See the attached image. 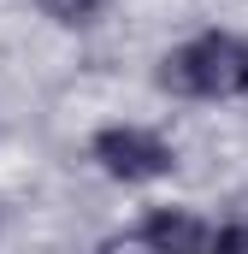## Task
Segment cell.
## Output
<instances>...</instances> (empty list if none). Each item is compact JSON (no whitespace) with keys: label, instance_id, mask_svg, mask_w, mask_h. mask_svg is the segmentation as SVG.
<instances>
[{"label":"cell","instance_id":"cell-1","mask_svg":"<svg viewBox=\"0 0 248 254\" xmlns=\"http://www.w3.org/2000/svg\"><path fill=\"white\" fill-rule=\"evenodd\" d=\"M160 83L178 95H195V101H237V95H248V42L231 30H207V36L184 42L178 54H166Z\"/></svg>","mask_w":248,"mask_h":254},{"label":"cell","instance_id":"cell-2","mask_svg":"<svg viewBox=\"0 0 248 254\" xmlns=\"http://www.w3.org/2000/svg\"><path fill=\"white\" fill-rule=\"evenodd\" d=\"M95 160H101L113 178H124V184H154V178H166V172L178 166L172 148H166L154 130H142V125H107L95 136Z\"/></svg>","mask_w":248,"mask_h":254},{"label":"cell","instance_id":"cell-3","mask_svg":"<svg viewBox=\"0 0 248 254\" xmlns=\"http://www.w3.org/2000/svg\"><path fill=\"white\" fill-rule=\"evenodd\" d=\"M130 243H148V249H178V254H201V249H219V225H201V219H189V213H172V207H160V213H148L136 231H130Z\"/></svg>","mask_w":248,"mask_h":254},{"label":"cell","instance_id":"cell-4","mask_svg":"<svg viewBox=\"0 0 248 254\" xmlns=\"http://www.w3.org/2000/svg\"><path fill=\"white\" fill-rule=\"evenodd\" d=\"M36 6H42L48 18H60V24H89L107 0H36Z\"/></svg>","mask_w":248,"mask_h":254},{"label":"cell","instance_id":"cell-5","mask_svg":"<svg viewBox=\"0 0 248 254\" xmlns=\"http://www.w3.org/2000/svg\"><path fill=\"white\" fill-rule=\"evenodd\" d=\"M219 249H248V225H219Z\"/></svg>","mask_w":248,"mask_h":254}]
</instances>
